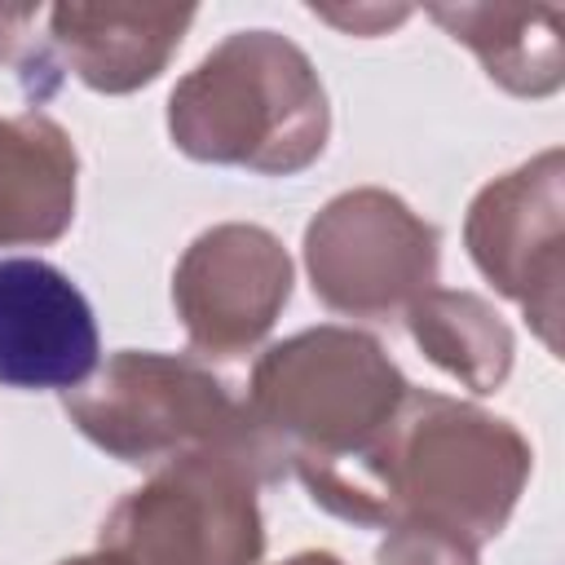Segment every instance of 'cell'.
I'll return each mask as SVG.
<instances>
[{
    "label": "cell",
    "mask_w": 565,
    "mask_h": 565,
    "mask_svg": "<svg viewBox=\"0 0 565 565\" xmlns=\"http://www.w3.org/2000/svg\"><path fill=\"white\" fill-rule=\"evenodd\" d=\"M102 335L88 296L40 256H0V384L57 393L97 371Z\"/></svg>",
    "instance_id": "6da1fadb"
}]
</instances>
